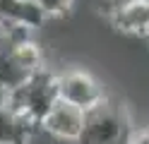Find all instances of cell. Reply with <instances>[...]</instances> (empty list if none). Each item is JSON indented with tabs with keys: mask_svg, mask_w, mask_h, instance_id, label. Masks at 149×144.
<instances>
[{
	"mask_svg": "<svg viewBox=\"0 0 149 144\" xmlns=\"http://www.w3.org/2000/svg\"><path fill=\"white\" fill-rule=\"evenodd\" d=\"M132 132L135 125L127 108L106 99L84 115V127L74 144H127Z\"/></svg>",
	"mask_w": 149,
	"mask_h": 144,
	"instance_id": "cell-1",
	"label": "cell"
},
{
	"mask_svg": "<svg viewBox=\"0 0 149 144\" xmlns=\"http://www.w3.org/2000/svg\"><path fill=\"white\" fill-rule=\"evenodd\" d=\"M5 103L15 113H19L24 120H29L34 127H39L41 120L48 115V111L58 103V86H55V72L39 70L29 77L22 89L5 96Z\"/></svg>",
	"mask_w": 149,
	"mask_h": 144,
	"instance_id": "cell-2",
	"label": "cell"
},
{
	"mask_svg": "<svg viewBox=\"0 0 149 144\" xmlns=\"http://www.w3.org/2000/svg\"><path fill=\"white\" fill-rule=\"evenodd\" d=\"M55 86H58V101L74 106L82 113L94 111L99 103L108 99L96 77L87 70H77V67L55 72Z\"/></svg>",
	"mask_w": 149,
	"mask_h": 144,
	"instance_id": "cell-3",
	"label": "cell"
},
{
	"mask_svg": "<svg viewBox=\"0 0 149 144\" xmlns=\"http://www.w3.org/2000/svg\"><path fill=\"white\" fill-rule=\"evenodd\" d=\"M84 115L87 113H82L79 108L58 101L48 111V115L41 120L39 130L46 132L48 137L58 139V142L74 144V142L79 139V134H82V127H84Z\"/></svg>",
	"mask_w": 149,
	"mask_h": 144,
	"instance_id": "cell-4",
	"label": "cell"
},
{
	"mask_svg": "<svg viewBox=\"0 0 149 144\" xmlns=\"http://www.w3.org/2000/svg\"><path fill=\"white\" fill-rule=\"evenodd\" d=\"M113 29L127 36H149V0H123L106 10Z\"/></svg>",
	"mask_w": 149,
	"mask_h": 144,
	"instance_id": "cell-5",
	"label": "cell"
},
{
	"mask_svg": "<svg viewBox=\"0 0 149 144\" xmlns=\"http://www.w3.org/2000/svg\"><path fill=\"white\" fill-rule=\"evenodd\" d=\"M0 24H15L24 26L29 31H36L46 24V17L39 10V5L24 3V0H0Z\"/></svg>",
	"mask_w": 149,
	"mask_h": 144,
	"instance_id": "cell-6",
	"label": "cell"
},
{
	"mask_svg": "<svg viewBox=\"0 0 149 144\" xmlns=\"http://www.w3.org/2000/svg\"><path fill=\"white\" fill-rule=\"evenodd\" d=\"M36 130L39 127L15 113L0 96V144H31Z\"/></svg>",
	"mask_w": 149,
	"mask_h": 144,
	"instance_id": "cell-7",
	"label": "cell"
},
{
	"mask_svg": "<svg viewBox=\"0 0 149 144\" xmlns=\"http://www.w3.org/2000/svg\"><path fill=\"white\" fill-rule=\"evenodd\" d=\"M12 58L24 67V70H29L31 74L46 67V63H43V48L39 46V41H36L34 36H26V38H22V41H17L12 46Z\"/></svg>",
	"mask_w": 149,
	"mask_h": 144,
	"instance_id": "cell-8",
	"label": "cell"
},
{
	"mask_svg": "<svg viewBox=\"0 0 149 144\" xmlns=\"http://www.w3.org/2000/svg\"><path fill=\"white\" fill-rule=\"evenodd\" d=\"M36 5H39V10L43 12L46 17V22L48 19H60L70 12V7H72V0H34Z\"/></svg>",
	"mask_w": 149,
	"mask_h": 144,
	"instance_id": "cell-9",
	"label": "cell"
},
{
	"mask_svg": "<svg viewBox=\"0 0 149 144\" xmlns=\"http://www.w3.org/2000/svg\"><path fill=\"white\" fill-rule=\"evenodd\" d=\"M127 144H149V127H135Z\"/></svg>",
	"mask_w": 149,
	"mask_h": 144,
	"instance_id": "cell-10",
	"label": "cell"
},
{
	"mask_svg": "<svg viewBox=\"0 0 149 144\" xmlns=\"http://www.w3.org/2000/svg\"><path fill=\"white\" fill-rule=\"evenodd\" d=\"M24 3H31V0H24Z\"/></svg>",
	"mask_w": 149,
	"mask_h": 144,
	"instance_id": "cell-11",
	"label": "cell"
},
{
	"mask_svg": "<svg viewBox=\"0 0 149 144\" xmlns=\"http://www.w3.org/2000/svg\"><path fill=\"white\" fill-rule=\"evenodd\" d=\"M147 38H149V36H147Z\"/></svg>",
	"mask_w": 149,
	"mask_h": 144,
	"instance_id": "cell-12",
	"label": "cell"
}]
</instances>
